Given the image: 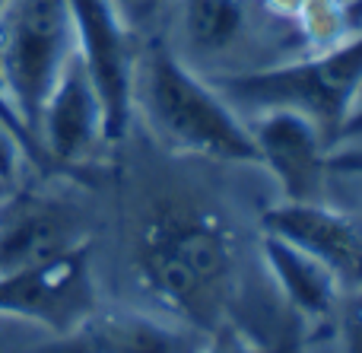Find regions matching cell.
Instances as JSON below:
<instances>
[{
    "mask_svg": "<svg viewBox=\"0 0 362 353\" xmlns=\"http://www.w3.org/2000/svg\"><path fill=\"white\" fill-rule=\"evenodd\" d=\"M4 6H6V0H0V13H4Z\"/></svg>",
    "mask_w": 362,
    "mask_h": 353,
    "instance_id": "603a6c76",
    "label": "cell"
},
{
    "mask_svg": "<svg viewBox=\"0 0 362 353\" xmlns=\"http://www.w3.org/2000/svg\"><path fill=\"white\" fill-rule=\"evenodd\" d=\"M261 258L276 290L308 322H327L337 312L344 287L321 261L274 233L261 236Z\"/></svg>",
    "mask_w": 362,
    "mask_h": 353,
    "instance_id": "7c38bea8",
    "label": "cell"
},
{
    "mask_svg": "<svg viewBox=\"0 0 362 353\" xmlns=\"http://www.w3.org/2000/svg\"><path fill=\"white\" fill-rule=\"evenodd\" d=\"M70 54V0H6L0 13V89L32 137L45 96Z\"/></svg>",
    "mask_w": 362,
    "mask_h": 353,
    "instance_id": "277c9868",
    "label": "cell"
},
{
    "mask_svg": "<svg viewBox=\"0 0 362 353\" xmlns=\"http://www.w3.org/2000/svg\"><path fill=\"white\" fill-rule=\"evenodd\" d=\"M353 127H362V93H359V99H356V108H353L350 121H346V131H353ZM346 131H344V134H346Z\"/></svg>",
    "mask_w": 362,
    "mask_h": 353,
    "instance_id": "44dd1931",
    "label": "cell"
},
{
    "mask_svg": "<svg viewBox=\"0 0 362 353\" xmlns=\"http://www.w3.org/2000/svg\"><path fill=\"white\" fill-rule=\"evenodd\" d=\"M235 267V233L206 207L159 204L140 226L137 277L181 325L206 337L226 325Z\"/></svg>",
    "mask_w": 362,
    "mask_h": 353,
    "instance_id": "6da1fadb",
    "label": "cell"
},
{
    "mask_svg": "<svg viewBox=\"0 0 362 353\" xmlns=\"http://www.w3.org/2000/svg\"><path fill=\"white\" fill-rule=\"evenodd\" d=\"M264 353H305V350H302V344L296 341V337H289V341H280L276 347H270V350H264Z\"/></svg>",
    "mask_w": 362,
    "mask_h": 353,
    "instance_id": "ffe728a7",
    "label": "cell"
},
{
    "mask_svg": "<svg viewBox=\"0 0 362 353\" xmlns=\"http://www.w3.org/2000/svg\"><path fill=\"white\" fill-rule=\"evenodd\" d=\"M206 335L169 325L140 312H115L93 316L70 335L48 337L35 353H197Z\"/></svg>",
    "mask_w": 362,
    "mask_h": 353,
    "instance_id": "8fae6325",
    "label": "cell"
},
{
    "mask_svg": "<svg viewBox=\"0 0 362 353\" xmlns=\"http://www.w3.org/2000/svg\"><path fill=\"white\" fill-rule=\"evenodd\" d=\"M134 108L169 150L210 163L257 166L248 121L178 51L150 45L137 57Z\"/></svg>",
    "mask_w": 362,
    "mask_h": 353,
    "instance_id": "7a4b0ae2",
    "label": "cell"
},
{
    "mask_svg": "<svg viewBox=\"0 0 362 353\" xmlns=\"http://www.w3.org/2000/svg\"><path fill=\"white\" fill-rule=\"evenodd\" d=\"M25 163H29V153H25L23 140L0 121V185L10 188V185L19 178V172H23Z\"/></svg>",
    "mask_w": 362,
    "mask_h": 353,
    "instance_id": "e0dca14e",
    "label": "cell"
},
{
    "mask_svg": "<svg viewBox=\"0 0 362 353\" xmlns=\"http://www.w3.org/2000/svg\"><path fill=\"white\" fill-rule=\"evenodd\" d=\"M340 341L346 353H362V290H356L344 303L340 316Z\"/></svg>",
    "mask_w": 362,
    "mask_h": 353,
    "instance_id": "d6986e66",
    "label": "cell"
},
{
    "mask_svg": "<svg viewBox=\"0 0 362 353\" xmlns=\"http://www.w3.org/2000/svg\"><path fill=\"white\" fill-rule=\"evenodd\" d=\"M80 242V223L61 201L35 191L0 197V274L42 265Z\"/></svg>",
    "mask_w": 362,
    "mask_h": 353,
    "instance_id": "30bf717a",
    "label": "cell"
},
{
    "mask_svg": "<svg viewBox=\"0 0 362 353\" xmlns=\"http://www.w3.org/2000/svg\"><path fill=\"white\" fill-rule=\"evenodd\" d=\"M48 337V331L35 328V325L0 318V353H35Z\"/></svg>",
    "mask_w": 362,
    "mask_h": 353,
    "instance_id": "9a60e30c",
    "label": "cell"
},
{
    "mask_svg": "<svg viewBox=\"0 0 362 353\" xmlns=\"http://www.w3.org/2000/svg\"><path fill=\"white\" fill-rule=\"evenodd\" d=\"M35 137L48 166H74L89 156L102 137V105L80 54L67 57L38 112Z\"/></svg>",
    "mask_w": 362,
    "mask_h": 353,
    "instance_id": "9c48e42d",
    "label": "cell"
},
{
    "mask_svg": "<svg viewBox=\"0 0 362 353\" xmlns=\"http://www.w3.org/2000/svg\"><path fill=\"white\" fill-rule=\"evenodd\" d=\"M0 121H4L6 127H10L13 134H16L19 140H23V146H25V153H29V163L32 166H38V169H51L48 166V159H45V153H42V146H38V140L29 134V127L19 121V115H16V108L10 105V99L4 96V89H0Z\"/></svg>",
    "mask_w": 362,
    "mask_h": 353,
    "instance_id": "ac0fdd59",
    "label": "cell"
},
{
    "mask_svg": "<svg viewBox=\"0 0 362 353\" xmlns=\"http://www.w3.org/2000/svg\"><path fill=\"white\" fill-rule=\"evenodd\" d=\"M264 233L293 242L327 267L340 287L362 290V226L327 201H283L261 216Z\"/></svg>",
    "mask_w": 362,
    "mask_h": 353,
    "instance_id": "ba28073f",
    "label": "cell"
},
{
    "mask_svg": "<svg viewBox=\"0 0 362 353\" xmlns=\"http://www.w3.org/2000/svg\"><path fill=\"white\" fill-rule=\"evenodd\" d=\"M210 83L232 108L251 115L264 108H296L308 115L327 140H337L362 93V25L312 57L248 74H219Z\"/></svg>",
    "mask_w": 362,
    "mask_h": 353,
    "instance_id": "3957f363",
    "label": "cell"
},
{
    "mask_svg": "<svg viewBox=\"0 0 362 353\" xmlns=\"http://www.w3.org/2000/svg\"><path fill=\"white\" fill-rule=\"evenodd\" d=\"M257 166L276 178L286 201H325L331 156L318 125L296 108H264L248 118Z\"/></svg>",
    "mask_w": 362,
    "mask_h": 353,
    "instance_id": "52a82bcc",
    "label": "cell"
},
{
    "mask_svg": "<svg viewBox=\"0 0 362 353\" xmlns=\"http://www.w3.org/2000/svg\"><path fill=\"white\" fill-rule=\"evenodd\" d=\"M6 191H10V188H4V185H0V197H4V195H6Z\"/></svg>",
    "mask_w": 362,
    "mask_h": 353,
    "instance_id": "7402d4cb",
    "label": "cell"
},
{
    "mask_svg": "<svg viewBox=\"0 0 362 353\" xmlns=\"http://www.w3.org/2000/svg\"><path fill=\"white\" fill-rule=\"evenodd\" d=\"M293 23L318 51L346 38V25H353L346 4H340V0H305L293 16Z\"/></svg>",
    "mask_w": 362,
    "mask_h": 353,
    "instance_id": "5bb4252c",
    "label": "cell"
},
{
    "mask_svg": "<svg viewBox=\"0 0 362 353\" xmlns=\"http://www.w3.org/2000/svg\"><path fill=\"white\" fill-rule=\"evenodd\" d=\"M70 13H74V48L102 105V137L105 144H121L137 112L134 32L118 16L112 0H70Z\"/></svg>",
    "mask_w": 362,
    "mask_h": 353,
    "instance_id": "8992f818",
    "label": "cell"
},
{
    "mask_svg": "<svg viewBox=\"0 0 362 353\" xmlns=\"http://www.w3.org/2000/svg\"><path fill=\"white\" fill-rule=\"evenodd\" d=\"M191 54H223L248 29V0H172Z\"/></svg>",
    "mask_w": 362,
    "mask_h": 353,
    "instance_id": "4fadbf2b",
    "label": "cell"
},
{
    "mask_svg": "<svg viewBox=\"0 0 362 353\" xmlns=\"http://www.w3.org/2000/svg\"><path fill=\"white\" fill-rule=\"evenodd\" d=\"M95 303L99 293L86 242L42 265L0 274V318L35 325L51 337L80 328L95 312Z\"/></svg>",
    "mask_w": 362,
    "mask_h": 353,
    "instance_id": "5b68a950",
    "label": "cell"
},
{
    "mask_svg": "<svg viewBox=\"0 0 362 353\" xmlns=\"http://www.w3.org/2000/svg\"><path fill=\"white\" fill-rule=\"evenodd\" d=\"M112 4L118 10V16L127 23V29L137 35L140 29H150V25H156L163 19L165 6L172 0H112Z\"/></svg>",
    "mask_w": 362,
    "mask_h": 353,
    "instance_id": "2e32d148",
    "label": "cell"
}]
</instances>
